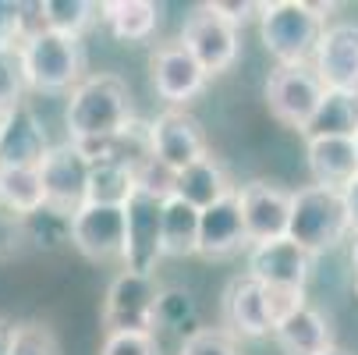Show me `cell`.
<instances>
[{
    "instance_id": "cell-1",
    "label": "cell",
    "mask_w": 358,
    "mask_h": 355,
    "mask_svg": "<svg viewBox=\"0 0 358 355\" xmlns=\"http://www.w3.org/2000/svg\"><path fill=\"white\" fill-rule=\"evenodd\" d=\"M131 92L117 75H89L71 89L68 99V142L110 139L131 121Z\"/></svg>"
},
{
    "instance_id": "cell-2",
    "label": "cell",
    "mask_w": 358,
    "mask_h": 355,
    "mask_svg": "<svg viewBox=\"0 0 358 355\" xmlns=\"http://www.w3.org/2000/svg\"><path fill=\"white\" fill-rule=\"evenodd\" d=\"M327 8L305 0H273L259 8V36L277 68L313 64L316 43L327 29Z\"/></svg>"
},
{
    "instance_id": "cell-3",
    "label": "cell",
    "mask_w": 358,
    "mask_h": 355,
    "mask_svg": "<svg viewBox=\"0 0 358 355\" xmlns=\"http://www.w3.org/2000/svg\"><path fill=\"white\" fill-rule=\"evenodd\" d=\"M18 61L25 75V89L36 92H71L85 71V46L75 36H61L50 29H36L22 39Z\"/></svg>"
},
{
    "instance_id": "cell-4",
    "label": "cell",
    "mask_w": 358,
    "mask_h": 355,
    "mask_svg": "<svg viewBox=\"0 0 358 355\" xmlns=\"http://www.w3.org/2000/svg\"><path fill=\"white\" fill-rule=\"evenodd\" d=\"M351 235L344 195L337 188L323 185H305L291 192V217H287V238L301 245L309 256L337 249Z\"/></svg>"
},
{
    "instance_id": "cell-5",
    "label": "cell",
    "mask_w": 358,
    "mask_h": 355,
    "mask_svg": "<svg viewBox=\"0 0 358 355\" xmlns=\"http://www.w3.org/2000/svg\"><path fill=\"white\" fill-rule=\"evenodd\" d=\"M263 96H266V107L270 114L287 125V128H298L305 132L323 99V82L320 75L313 71V64H298V68H273L266 85H263Z\"/></svg>"
},
{
    "instance_id": "cell-6",
    "label": "cell",
    "mask_w": 358,
    "mask_h": 355,
    "mask_svg": "<svg viewBox=\"0 0 358 355\" xmlns=\"http://www.w3.org/2000/svg\"><path fill=\"white\" fill-rule=\"evenodd\" d=\"M160 195H149L142 188L131 192L124 202V249H121V263L131 274L152 277V270L160 267L164 252H160Z\"/></svg>"
},
{
    "instance_id": "cell-7",
    "label": "cell",
    "mask_w": 358,
    "mask_h": 355,
    "mask_svg": "<svg viewBox=\"0 0 358 355\" xmlns=\"http://www.w3.org/2000/svg\"><path fill=\"white\" fill-rule=\"evenodd\" d=\"M238 195V210L245 224L248 245H263L287 238V217H291V192L277 181L255 178L248 185H234Z\"/></svg>"
},
{
    "instance_id": "cell-8",
    "label": "cell",
    "mask_w": 358,
    "mask_h": 355,
    "mask_svg": "<svg viewBox=\"0 0 358 355\" xmlns=\"http://www.w3.org/2000/svg\"><path fill=\"white\" fill-rule=\"evenodd\" d=\"M157 281L145 274L121 270L103 298V330L107 334H157L152 330V302H157Z\"/></svg>"
},
{
    "instance_id": "cell-9",
    "label": "cell",
    "mask_w": 358,
    "mask_h": 355,
    "mask_svg": "<svg viewBox=\"0 0 358 355\" xmlns=\"http://www.w3.org/2000/svg\"><path fill=\"white\" fill-rule=\"evenodd\" d=\"M39 181H43V202L50 210L61 214H75L85 202V188H89V160L78 153L75 142H57L46 149V157L39 160Z\"/></svg>"
},
{
    "instance_id": "cell-10",
    "label": "cell",
    "mask_w": 358,
    "mask_h": 355,
    "mask_svg": "<svg viewBox=\"0 0 358 355\" xmlns=\"http://www.w3.org/2000/svg\"><path fill=\"white\" fill-rule=\"evenodd\" d=\"M188 54L195 57V64L210 75H224L234 61H238V29H231L224 18H217L206 4L195 8L181 29V39H178Z\"/></svg>"
},
{
    "instance_id": "cell-11",
    "label": "cell",
    "mask_w": 358,
    "mask_h": 355,
    "mask_svg": "<svg viewBox=\"0 0 358 355\" xmlns=\"http://www.w3.org/2000/svg\"><path fill=\"white\" fill-rule=\"evenodd\" d=\"M71 249L92 263H114L124 249V210L82 202L71 214Z\"/></svg>"
},
{
    "instance_id": "cell-12",
    "label": "cell",
    "mask_w": 358,
    "mask_h": 355,
    "mask_svg": "<svg viewBox=\"0 0 358 355\" xmlns=\"http://www.w3.org/2000/svg\"><path fill=\"white\" fill-rule=\"evenodd\" d=\"M149 139H152V157H157V164L167 167L171 174L185 171L188 164H195L199 157L210 153L202 125L181 107H171L157 121H149Z\"/></svg>"
},
{
    "instance_id": "cell-13",
    "label": "cell",
    "mask_w": 358,
    "mask_h": 355,
    "mask_svg": "<svg viewBox=\"0 0 358 355\" xmlns=\"http://www.w3.org/2000/svg\"><path fill=\"white\" fill-rule=\"evenodd\" d=\"M313 71L320 75L323 89L358 92V22H334L323 29Z\"/></svg>"
},
{
    "instance_id": "cell-14",
    "label": "cell",
    "mask_w": 358,
    "mask_h": 355,
    "mask_svg": "<svg viewBox=\"0 0 358 355\" xmlns=\"http://www.w3.org/2000/svg\"><path fill=\"white\" fill-rule=\"evenodd\" d=\"M252 281H259L263 288H301L313 277V256L291 238L248 245V270Z\"/></svg>"
},
{
    "instance_id": "cell-15",
    "label": "cell",
    "mask_w": 358,
    "mask_h": 355,
    "mask_svg": "<svg viewBox=\"0 0 358 355\" xmlns=\"http://www.w3.org/2000/svg\"><path fill=\"white\" fill-rule=\"evenodd\" d=\"M149 75H152V89L160 99H167L171 107L192 104V99L206 89V71L195 64V57L181 43H164L157 46V54L149 61Z\"/></svg>"
},
{
    "instance_id": "cell-16",
    "label": "cell",
    "mask_w": 358,
    "mask_h": 355,
    "mask_svg": "<svg viewBox=\"0 0 358 355\" xmlns=\"http://www.w3.org/2000/svg\"><path fill=\"white\" fill-rule=\"evenodd\" d=\"M220 313H224V330L231 337H266L273 330L270 313H266L263 284L252 281L248 274H238V277L227 281Z\"/></svg>"
},
{
    "instance_id": "cell-17",
    "label": "cell",
    "mask_w": 358,
    "mask_h": 355,
    "mask_svg": "<svg viewBox=\"0 0 358 355\" xmlns=\"http://www.w3.org/2000/svg\"><path fill=\"white\" fill-rule=\"evenodd\" d=\"M46 149H50L46 128L32 114L29 104H22L11 114L0 118V164H8V167H39Z\"/></svg>"
},
{
    "instance_id": "cell-18",
    "label": "cell",
    "mask_w": 358,
    "mask_h": 355,
    "mask_svg": "<svg viewBox=\"0 0 358 355\" xmlns=\"http://www.w3.org/2000/svg\"><path fill=\"white\" fill-rule=\"evenodd\" d=\"M248 245L245 238V224H241V210H238V195H224L220 202H213L210 210H199V256L206 260H227L234 252H241Z\"/></svg>"
},
{
    "instance_id": "cell-19",
    "label": "cell",
    "mask_w": 358,
    "mask_h": 355,
    "mask_svg": "<svg viewBox=\"0 0 358 355\" xmlns=\"http://www.w3.org/2000/svg\"><path fill=\"white\" fill-rule=\"evenodd\" d=\"M273 341L284 355H323L334 348V327L316 306H298L291 316H284L273 330Z\"/></svg>"
},
{
    "instance_id": "cell-20",
    "label": "cell",
    "mask_w": 358,
    "mask_h": 355,
    "mask_svg": "<svg viewBox=\"0 0 358 355\" xmlns=\"http://www.w3.org/2000/svg\"><path fill=\"white\" fill-rule=\"evenodd\" d=\"M231 192H234L231 174H227V167L213 153L199 157L195 164H188L185 171H178L174 174V188H171V195L185 199L188 207H195V210H210L213 202H220Z\"/></svg>"
},
{
    "instance_id": "cell-21",
    "label": "cell",
    "mask_w": 358,
    "mask_h": 355,
    "mask_svg": "<svg viewBox=\"0 0 358 355\" xmlns=\"http://www.w3.org/2000/svg\"><path fill=\"white\" fill-rule=\"evenodd\" d=\"M305 160H309L313 181L323 188H344L351 178H358V157L351 139H327V135H309L305 142Z\"/></svg>"
},
{
    "instance_id": "cell-22",
    "label": "cell",
    "mask_w": 358,
    "mask_h": 355,
    "mask_svg": "<svg viewBox=\"0 0 358 355\" xmlns=\"http://www.w3.org/2000/svg\"><path fill=\"white\" fill-rule=\"evenodd\" d=\"M199 249V210L185 199L167 195L160 207V252L164 260H185Z\"/></svg>"
},
{
    "instance_id": "cell-23",
    "label": "cell",
    "mask_w": 358,
    "mask_h": 355,
    "mask_svg": "<svg viewBox=\"0 0 358 355\" xmlns=\"http://www.w3.org/2000/svg\"><path fill=\"white\" fill-rule=\"evenodd\" d=\"M99 22L121 43H145L157 32L160 8L152 0H107V4H99Z\"/></svg>"
},
{
    "instance_id": "cell-24",
    "label": "cell",
    "mask_w": 358,
    "mask_h": 355,
    "mask_svg": "<svg viewBox=\"0 0 358 355\" xmlns=\"http://www.w3.org/2000/svg\"><path fill=\"white\" fill-rule=\"evenodd\" d=\"M358 132V92L323 89L320 107L305 128V135H327V139H355Z\"/></svg>"
},
{
    "instance_id": "cell-25",
    "label": "cell",
    "mask_w": 358,
    "mask_h": 355,
    "mask_svg": "<svg viewBox=\"0 0 358 355\" xmlns=\"http://www.w3.org/2000/svg\"><path fill=\"white\" fill-rule=\"evenodd\" d=\"M152 330H171V334H181V341L199 330V302L188 288H160L157 291V302H152Z\"/></svg>"
},
{
    "instance_id": "cell-26",
    "label": "cell",
    "mask_w": 358,
    "mask_h": 355,
    "mask_svg": "<svg viewBox=\"0 0 358 355\" xmlns=\"http://www.w3.org/2000/svg\"><path fill=\"white\" fill-rule=\"evenodd\" d=\"M43 207V181L36 167H8L0 164V210L15 217H29Z\"/></svg>"
},
{
    "instance_id": "cell-27",
    "label": "cell",
    "mask_w": 358,
    "mask_h": 355,
    "mask_svg": "<svg viewBox=\"0 0 358 355\" xmlns=\"http://www.w3.org/2000/svg\"><path fill=\"white\" fill-rule=\"evenodd\" d=\"M138 188V178L131 167L114 164V160H99L89 164V188H85V202H103V207H124L131 199V192Z\"/></svg>"
},
{
    "instance_id": "cell-28",
    "label": "cell",
    "mask_w": 358,
    "mask_h": 355,
    "mask_svg": "<svg viewBox=\"0 0 358 355\" xmlns=\"http://www.w3.org/2000/svg\"><path fill=\"white\" fill-rule=\"evenodd\" d=\"M36 15L43 29L82 39V32L99 18V4H89V0H43V4H36Z\"/></svg>"
},
{
    "instance_id": "cell-29",
    "label": "cell",
    "mask_w": 358,
    "mask_h": 355,
    "mask_svg": "<svg viewBox=\"0 0 358 355\" xmlns=\"http://www.w3.org/2000/svg\"><path fill=\"white\" fill-rule=\"evenodd\" d=\"M22 242L32 249H43V252L68 249L71 245V217L61 210H50L43 202L36 214L22 217Z\"/></svg>"
},
{
    "instance_id": "cell-30",
    "label": "cell",
    "mask_w": 358,
    "mask_h": 355,
    "mask_svg": "<svg viewBox=\"0 0 358 355\" xmlns=\"http://www.w3.org/2000/svg\"><path fill=\"white\" fill-rule=\"evenodd\" d=\"M11 355H61V341L46 323L25 320V323H15Z\"/></svg>"
},
{
    "instance_id": "cell-31",
    "label": "cell",
    "mask_w": 358,
    "mask_h": 355,
    "mask_svg": "<svg viewBox=\"0 0 358 355\" xmlns=\"http://www.w3.org/2000/svg\"><path fill=\"white\" fill-rule=\"evenodd\" d=\"M22 96H25V75H22L18 50H0V118L22 107L25 104Z\"/></svg>"
},
{
    "instance_id": "cell-32",
    "label": "cell",
    "mask_w": 358,
    "mask_h": 355,
    "mask_svg": "<svg viewBox=\"0 0 358 355\" xmlns=\"http://www.w3.org/2000/svg\"><path fill=\"white\" fill-rule=\"evenodd\" d=\"M178 355H238V337L224 327H199L181 341Z\"/></svg>"
},
{
    "instance_id": "cell-33",
    "label": "cell",
    "mask_w": 358,
    "mask_h": 355,
    "mask_svg": "<svg viewBox=\"0 0 358 355\" xmlns=\"http://www.w3.org/2000/svg\"><path fill=\"white\" fill-rule=\"evenodd\" d=\"M29 36V4L0 0V50H18Z\"/></svg>"
},
{
    "instance_id": "cell-34",
    "label": "cell",
    "mask_w": 358,
    "mask_h": 355,
    "mask_svg": "<svg viewBox=\"0 0 358 355\" xmlns=\"http://www.w3.org/2000/svg\"><path fill=\"white\" fill-rule=\"evenodd\" d=\"M99 355H160L157 334H107Z\"/></svg>"
},
{
    "instance_id": "cell-35",
    "label": "cell",
    "mask_w": 358,
    "mask_h": 355,
    "mask_svg": "<svg viewBox=\"0 0 358 355\" xmlns=\"http://www.w3.org/2000/svg\"><path fill=\"white\" fill-rule=\"evenodd\" d=\"M263 295H266V313H270L273 327L284 316H291L298 306H305V291L301 288H263Z\"/></svg>"
},
{
    "instance_id": "cell-36",
    "label": "cell",
    "mask_w": 358,
    "mask_h": 355,
    "mask_svg": "<svg viewBox=\"0 0 358 355\" xmlns=\"http://www.w3.org/2000/svg\"><path fill=\"white\" fill-rule=\"evenodd\" d=\"M217 18H224L231 29H241V25H248L252 18H259V8L263 4H252V0H210L206 4Z\"/></svg>"
},
{
    "instance_id": "cell-37",
    "label": "cell",
    "mask_w": 358,
    "mask_h": 355,
    "mask_svg": "<svg viewBox=\"0 0 358 355\" xmlns=\"http://www.w3.org/2000/svg\"><path fill=\"white\" fill-rule=\"evenodd\" d=\"M25 242H22V217L0 210V260L15 256V252H22Z\"/></svg>"
},
{
    "instance_id": "cell-38",
    "label": "cell",
    "mask_w": 358,
    "mask_h": 355,
    "mask_svg": "<svg viewBox=\"0 0 358 355\" xmlns=\"http://www.w3.org/2000/svg\"><path fill=\"white\" fill-rule=\"evenodd\" d=\"M341 195H344V210H348V228H351V235L358 238V178H351V181L341 188Z\"/></svg>"
},
{
    "instance_id": "cell-39",
    "label": "cell",
    "mask_w": 358,
    "mask_h": 355,
    "mask_svg": "<svg viewBox=\"0 0 358 355\" xmlns=\"http://www.w3.org/2000/svg\"><path fill=\"white\" fill-rule=\"evenodd\" d=\"M11 337H15V323L0 316V355H11Z\"/></svg>"
},
{
    "instance_id": "cell-40",
    "label": "cell",
    "mask_w": 358,
    "mask_h": 355,
    "mask_svg": "<svg viewBox=\"0 0 358 355\" xmlns=\"http://www.w3.org/2000/svg\"><path fill=\"white\" fill-rule=\"evenodd\" d=\"M351 267H355V274H358V238H355V245H351Z\"/></svg>"
},
{
    "instance_id": "cell-41",
    "label": "cell",
    "mask_w": 358,
    "mask_h": 355,
    "mask_svg": "<svg viewBox=\"0 0 358 355\" xmlns=\"http://www.w3.org/2000/svg\"><path fill=\"white\" fill-rule=\"evenodd\" d=\"M323 355H348V351H344V348H337V344H334V348H327V351H323Z\"/></svg>"
},
{
    "instance_id": "cell-42",
    "label": "cell",
    "mask_w": 358,
    "mask_h": 355,
    "mask_svg": "<svg viewBox=\"0 0 358 355\" xmlns=\"http://www.w3.org/2000/svg\"><path fill=\"white\" fill-rule=\"evenodd\" d=\"M351 142H355V157H358V132H355V139H351Z\"/></svg>"
},
{
    "instance_id": "cell-43",
    "label": "cell",
    "mask_w": 358,
    "mask_h": 355,
    "mask_svg": "<svg viewBox=\"0 0 358 355\" xmlns=\"http://www.w3.org/2000/svg\"><path fill=\"white\" fill-rule=\"evenodd\" d=\"M355 298H358V274H355Z\"/></svg>"
}]
</instances>
